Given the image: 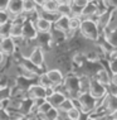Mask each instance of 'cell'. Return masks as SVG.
Returning <instances> with one entry per match:
<instances>
[{
	"mask_svg": "<svg viewBox=\"0 0 117 120\" xmlns=\"http://www.w3.org/2000/svg\"><path fill=\"white\" fill-rule=\"evenodd\" d=\"M79 30L84 37L91 41H97L99 37L98 24L96 23V20H92V19H83L81 22Z\"/></svg>",
	"mask_w": 117,
	"mask_h": 120,
	"instance_id": "obj_1",
	"label": "cell"
},
{
	"mask_svg": "<svg viewBox=\"0 0 117 120\" xmlns=\"http://www.w3.org/2000/svg\"><path fill=\"white\" fill-rule=\"evenodd\" d=\"M78 102H79L81 106V111L86 112V114H89V112L95 111L97 108V100L93 97L91 94L87 92H81L77 97Z\"/></svg>",
	"mask_w": 117,
	"mask_h": 120,
	"instance_id": "obj_2",
	"label": "cell"
},
{
	"mask_svg": "<svg viewBox=\"0 0 117 120\" xmlns=\"http://www.w3.org/2000/svg\"><path fill=\"white\" fill-rule=\"evenodd\" d=\"M62 85L64 86V90H66L67 94L71 96V99L78 97V95L81 94L79 77L74 76V75H71V76L66 77V79L63 80V83H62Z\"/></svg>",
	"mask_w": 117,
	"mask_h": 120,
	"instance_id": "obj_3",
	"label": "cell"
},
{
	"mask_svg": "<svg viewBox=\"0 0 117 120\" xmlns=\"http://www.w3.org/2000/svg\"><path fill=\"white\" fill-rule=\"evenodd\" d=\"M88 92L92 95L95 99H102L103 96H106L107 94V87L103 86L102 83H99L97 80H91L89 82V87H88Z\"/></svg>",
	"mask_w": 117,
	"mask_h": 120,
	"instance_id": "obj_4",
	"label": "cell"
},
{
	"mask_svg": "<svg viewBox=\"0 0 117 120\" xmlns=\"http://www.w3.org/2000/svg\"><path fill=\"white\" fill-rule=\"evenodd\" d=\"M21 29H23V39L25 41H32V39H35L38 37V32L34 27V23L30 20H25L24 24H21Z\"/></svg>",
	"mask_w": 117,
	"mask_h": 120,
	"instance_id": "obj_5",
	"label": "cell"
},
{
	"mask_svg": "<svg viewBox=\"0 0 117 120\" xmlns=\"http://www.w3.org/2000/svg\"><path fill=\"white\" fill-rule=\"evenodd\" d=\"M9 18H18L23 13V0H9L8 8H6Z\"/></svg>",
	"mask_w": 117,
	"mask_h": 120,
	"instance_id": "obj_6",
	"label": "cell"
},
{
	"mask_svg": "<svg viewBox=\"0 0 117 120\" xmlns=\"http://www.w3.org/2000/svg\"><path fill=\"white\" fill-rule=\"evenodd\" d=\"M45 75H47V77L49 79V81H50V83H52V86H53V87L60 86L62 83H63L64 77H63V73H62L60 70L50 68V70H48L47 72H45Z\"/></svg>",
	"mask_w": 117,
	"mask_h": 120,
	"instance_id": "obj_7",
	"label": "cell"
},
{
	"mask_svg": "<svg viewBox=\"0 0 117 120\" xmlns=\"http://www.w3.org/2000/svg\"><path fill=\"white\" fill-rule=\"evenodd\" d=\"M28 58H29V61H30L32 63L35 64V66L42 67V66L44 64V61H45L43 48H42V47H35L34 49L32 51L30 56H29Z\"/></svg>",
	"mask_w": 117,
	"mask_h": 120,
	"instance_id": "obj_8",
	"label": "cell"
},
{
	"mask_svg": "<svg viewBox=\"0 0 117 120\" xmlns=\"http://www.w3.org/2000/svg\"><path fill=\"white\" fill-rule=\"evenodd\" d=\"M15 47H17V44L11 37H5L0 39V52H3L4 54L14 53Z\"/></svg>",
	"mask_w": 117,
	"mask_h": 120,
	"instance_id": "obj_9",
	"label": "cell"
},
{
	"mask_svg": "<svg viewBox=\"0 0 117 120\" xmlns=\"http://www.w3.org/2000/svg\"><path fill=\"white\" fill-rule=\"evenodd\" d=\"M34 27H35V29H37L38 33L48 34L50 32V29H52V23L48 22V20H45V19H43V18L38 17L37 20H34Z\"/></svg>",
	"mask_w": 117,
	"mask_h": 120,
	"instance_id": "obj_10",
	"label": "cell"
},
{
	"mask_svg": "<svg viewBox=\"0 0 117 120\" xmlns=\"http://www.w3.org/2000/svg\"><path fill=\"white\" fill-rule=\"evenodd\" d=\"M28 94L30 99H47V95H45V89L43 86L38 85H32L28 89Z\"/></svg>",
	"mask_w": 117,
	"mask_h": 120,
	"instance_id": "obj_11",
	"label": "cell"
},
{
	"mask_svg": "<svg viewBox=\"0 0 117 120\" xmlns=\"http://www.w3.org/2000/svg\"><path fill=\"white\" fill-rule=\"evenodd\" d=\"M66 97H67L66 94H63L62 91H54L49 97H47V101L52 105V108L58 109L60 104L64 101V99H66Z\"/></svg>",
	"mask_w": 117,
	"mask_h": 120,
	"instance_id": "obj_12",
	"label": "cell"
},
{
	"mask_svg": "<svg viewBox=\"0 0 117 120\" xmlns=\"http://www.w3.org/2000/svg\"><path fill=\"white\" fill-rule=\"evenodd\" d=\"M95 80H97L99 83H102L106 87H108L110 83H111V76H110L108 72L105 68H101L97 71V73L95 75Z\"/></svg>",
	"mask_w": 117,
	"mask_h": 120,
	"instance_id": "obj_13",
	"label": "cell"
},
{
	"mask_svg": "<svg viewBox=\"0 0 117 120\" xmlns=\"http://www.w3.org/2000/svg\"><path fill=\"white\" fill-rule=\"evenodd\" d=\"M56 28H57V30L63 32V33L71 32V29H69V17L60 15V17L57 19V22H56Z\"/></svg>",
	"mask_w": 117,
	"mask_h": 120,
	"instance_id": "obj_14",
	"label": "cell"
},
{
	"mask_svg": "<svg viewBox=\"0 0 117 120\" xmlns=\"http://www.w3.org/2000/svg\"><path fill=\"white\" fill-rule=\"evenodd\" d=\"M33 108H34L33 99L27 97V99H23L20 101V104H19V112H20L21 115H28Z\"/></svg>",
	"mask_w": 117,
	"mask_h": 120,
	"instance_id": "obj_15",
	"label": "cell"
},
{
	"mask_svg": "<svg viewBox=\"0 0 117 120\" xmlns=\"http://www.w3.org/2000/svg\"><path fill=\"white\" fill-rule=\"evenodd\" d=\"M23 70L27 71L32 75V76H34V75H40V67L35 66L34 63H32L30 61H29V58H23Z\"/></svg>",
	"mask_w": 117,
	"mask_h": 120,
	"instance_id": "obj_16",
	"label": "cell"
},
{
	"mask_svg": "<svg viewBox=\"0 0 117 120\" xmlns=\"http://www.w3.org/2000/svg\"><path fill=\"white\" fill-rule=\"evenodd\" d=\"M105 108L106 110L111 114V112L117 110V95H108L105 100Z\"/></svg>",
	"mask_w": 117,
	"mask_h": 120,
	"instance_id": "obj_17",
	"label": "cell"
},
{
	"mask_svg": "<svg viewBox=\"0 0 117 120\" xmlns=\"http://www.w3.org/2000/svg\"><path fill=\"white\" fill-rule=\"evenodd\" d=\"M42 10L44 11H48V13H57V9H58V3L56 0H47V1H43L42 5L39 6Z\"/></svg>",
	"mask_w": 117,
	"mask_h": 120,
	"instance_id": "obj_18",
	"label": "cell"
},
{
	"mask_svg": "<svg viewBox=\"0 0 117 120\" xmlns=\"http://www.w3.org/2000/svg\"><path fill=\"white\" fill-rule=\"evenodd\" d=\"M38 4L35 3V0H23V11L30 14V13L37 11Z\"/></svg>",
	"mask_w": 117,
	"mask_h": 120,
	"instance_id": "obj_19",
	"label": "cell"
},
{
	"mask_svg": "<svg viewBox=\"0 0 117 120\" xmlns=\"http://www.w3.org/2000/svg\"><path fill=\"white\" fill-rule=\"evenodd\" d=\"M21 34H23L21 24L20 23H11V28H10L9 37H11L13 39H17V38H21Z\"/></svg>",
	"mask_w": 117,
	"mask_h": 120,
	"instance_id": "obj_20",
	"label": "cell"
},
{
	"mask_svg": "<svg viewBox=\"0 0 117 120\" xmlns=\"http://www.w3.org/2000/svg\"><path fill=\"white\" fill-rule=\"evenodd\" d=\"M106 42L112 48H117V29H115V30H110L108 33H107Z\"/></svg>",
	"mask_w": 117,
	"mask_h": 120,
	"instance_id": "obj_21",
	"label": "cell"
},
{
	"mask_svg": "<svg viewBox=\"0 0 117 120\" xmlns=\"http://www.w3.org/2000/svg\"><path fill=\"white\" fill-rule=\"evenodd\" d=\"M71 109H73V102H72V99H71V97H66L64 101L62 102L59 105V108H58L59 112H64V114H66L67 111H69Z\"/></svg>",
	"mask_w": 117,
	"mask_h": 120,
	"instance_id": "obj_22",
	"label": "cell"
},
{
	"mask_svg": "<svg viewBox=\"0 0 117 120\" xmlns=\"http://www.w3.org/2000/svg\"><path fill=\"white\" fill-rule=\"evenodd\" d=\"M10 28H11L10 22H6V23H4V24H0V39H1V38H5V37H9Z\"/></svg>",
	"mask_w": 117,
	"mask_h": 120,
	"instance_id": "obj_23",
	"label": "cell"
},
{
	"mask_svg": "<svg viewBox=\"0 0 117 120\" xmlns=\"http://www.w3.org/2000/svg\"><path fill=\"white\" fill-rule=\"evenodd\" d=\"M89 82L91 79L88 76H83L79 77V86H81V92H87L88 91V87H89Z\"/></svg>",
	"mask_w": 117,
	"mask_h": 120,
	"instance_id": "obj_24",
	"label": "cell"
},
{
	"mask_svg": "<svg viewBox=\"0 0 117 120\" xmlns=\"http://www.w3.org/2000/svg\"><path fill=\"white\" fill-rule=\"evenodd\" d=\"M81 22H82V19L79 17H76V15L69 17V29L71 30H77V29H79Z\"/></svg>",
	"mask_w": 117,
	"mask_h": 120,
	"instance_id": "obj_25",
	"label": "cell"
},
{
	"mask_svg": "<svg viewBox=\"0 0 117 120\" xmlns=\"http://www.w3.org/2000/svg\"><path fill=\"white\" fill-rule=\"evenodd\" d=\"M57 13H58L59 15L72 17V8H71V5H58Z\"/></svg>",
	"mask_w": 117,
	"mask_h": 120,
	"instance_id": "obj_26",
	"label": "cell"
},
{
	"mask_svg": "<svg viewBox=\"0 0 117 120\" xmlns=\"http://www.w3.org/2000/svg\"><path fill=\"white\" fill-rule=\"evenodd\" d=\"M58 116H59V110L56 109V108H52L50 110H48L44 114L45 120H57Z\"/></svg>",
	"mask_w": 117,
	"mask_h": 120,
	"instance_id": "obj_27",
	"label": "cell"
},
{
	"mask_svg": "<svg viewBox=\"0 0 117 120\" xmlns=\"http://www.w3.org/2000/svg\"><path fill=\"white\" fill-rule=\"evenodd\" d=\"M32 79H27V77H19L18 79V85L20 89H24V90H28L29 87L32 86Z\"/></svg>",
	"mask_w": 117,
	"mask_h": 120,
	"instance_id": "obj_28",
	"label": "cell"
},
{
	"mask_svg": "<svg viewBox=\"0 0 117 120\" xmlns=\"http://www.w3.org/2000/svg\"><path fill=\"white\" fill-rule=\"evenodd\" d=\"M66 116H67L68 120H78L81 116V110L73 108V109H71L69 111L66 112Z\"/></svg>",
	"mask_w": 117,
	"mask_h": 120,
	"instance_id": "obj_29",
	"label": "cell"
},
{
	"mask_svg": "<svg viewBox=\"0 0 117 120\" xmlns=\"http://www.w3.org/2000/svg\"><path fill=\"white\" fill-rule=\"evenodd\" d=\"M110 68L112 75L117 73V52H112L111 60H110Z\"/></svg>",
	"mask_w": 117,
	"mask_h": 120,
	"instance_id": "obj_30",
	"label": "cell"
},
{
	"mask_svg": "<svg viewBox=\"0 0 117 120\" xmlns=\"http://www.w3.org/2000/svg\"><path fill=\"white\" fill-rule=\"evenodd\" d=\"M39 85L43 86L44 89H47V87H53V86H52V83H50V81H49V79L47 77V75H45V73H40V75H39Z\"/></svg>",
	"mask_w": 117,
	"mask_h": 120,
	"instance_id": "obj_31",
	"label": "cell"
},
{
	"mask_svg": "<svg viewBox=\"0 0 117 120\" xmlns=\"http://www.w3.org/2000/svg\"><path fill=\"white\" fill-rule=\"evenodd\" d=\"M10 96H11V91L9 87H1L0 89V102L8 100Z\"/></svg>",
	"mask_w": 117,
	"mask_h": 120,
	"instance_id": "obj_32",
	"label": "cell"
},
{
	"mask_svg": "<svg viewBox=\"0 0 117 120\" xmlns=\"http://www.w3.org/2000/svg\"><path fill=\"white\" fill-rule=\"evenodd\" d=\"M50 109H52V105L47 101V100H45V102H44V104H42V105L38 108V111L40 112V114H43V115H44L45 112H47L48 110H50Z\"/></svg>",
	"mask_w": 117,
	"mask_h": 120,
	"instance_id": "obj_33",
	"label": "cell"
},
{
	"mask_svg": "<svg viewBox=\"0 0 117 120\" xmlns=\"http://www.w3.org/2000/svg\"><path fill=\"white\" fill-rule=\"evenodd\" d=\"M9 15L6 11H0V24H4L6 22H9Z\"/></svg>",
	"mask_w": 117,
	"mask_h": 120,
	"instance_id": "obj_34",
	"label": "cell"
},
{
	"mask_svg": "<svg viewBox=\"0 0 117 120\" xmlns=\"http://www.w3.org/2000/svg\"><path fill=\"white\" fill-rule=\"evenodd\" d=\"M0 120H10L8 111L4 110V109H0Z\"/></svg>",
	"mask_w": 117,
	"mask_h": 120,
	"instance_id": "obj_35",
	"label": "cell"
},
{
	"mask_svg": "<svg viewBox=\"0 0 117 120\" xmlns=\"http://www.w3.org/2000/svg\"><path fill=\"white\" fill-rule=\"evenodd\" d=\"M45 100L47 99H33V105H34V108H39V106L42 105V104H44L45 102Z\"/></svg>",
	"mask_w": 117,
	"mask_h": 120,
	"instance_id": "obj_36",
	"label": "cell"
},
{
	"mask_svg": "<svg viewBox=\"0 0 117 120\" xmlns=\"http://www.w3.org/2000/svg\"><path fill=\"white\" fill-rule=\"evenodd\" d=\"M9 0H0V11H6Z\"/></svg>",
	"mask_w": 117,
	"mask_h": 120,
	"instance_id": "obj_37",
	"label": "cell"
},
{
	"mask_svg": "<svg viewBox=\"0 0 117 120\" xmlns=\"http://www.w3.org/2000/svg\"><path fill=\"white\" fill-rule=\"evenodd\" d=\"M110 85L117 89V73H115V75L111 76V83H110Z\"/></svg>",
	"mask_w": 117,
	"mask_h": 120,
	"instance_id": "obj_38",
	"label": "cell"
},
{
	"mask_svg": "<svg viewBox=\"0 0 117 120\" xmlns=\"http://www.w3.org/2000/svg\"><path fill=\"white\" fill-rule=\"evenodd\" d=\"M58 3V5H71V1L72 0H56Z\"/></svg>",
	"mask_w": 117,
	"mask_h": 120,
	"instance_id": "obj_39",
	"label": "cell"
},
{
	"mask_svg": "<svg viewBox=\"0 0 117 120\" xmlns=\"http://www.w3.org/2000/svg\"><path fill=\"white\" fill-rule=\"evenodd\" d=\"M111 120H117V110L111 112Z\"/></svg>",
	"mask_w": 117,
	"mask_h": 120,
	"instance_id": "obj_40",
	"label": "cell"
},
{
	"mask_svg": "<svg viewBox=\"0 0 117 120\" xmlns=\"http://www.w3.org/2000/svg\"><path fill=\"white\" fill-rule=\"evenodd\" d=\"M4 58H5V54L3 53V52H0V63H1L3 61H4Z\"/></svg>",
	"mask_w": 117,
	"mask_h": 120,
	"instance_id": "obj_41",
	"label": "cell"
},
{
	"mask_svg": "<svg viewBox=\"0 0 117 120\" xmlns=\"http://www.w3.org/2000/svg\"><path fill=\"white\" fill-rule=\"evenodd\" d=\"M86 120H98V119H97V118H92V116H88Z\"/></svg>",
	"mask_w": 117,
	"mask_h": 120,
	"instance_id": "obj_42",
	"label": "cell"
},
{
	"mask_svg": "<svg viewBox=\"0 0 117 120\" xmlns=\"http://www.w3.org/2000/svg\"><path fill=\"white\" fill-rule=\"evenodd\" d=\"M1 87H4V83H3V82H0V89H1Z\"/></svg>",
	"mask_w": 117,
	"mask_h": 120,
	"instance_id": "obj_43",
	"label": "cell"
},
{
	"mask_svg": "<svg viewBox=\"0 0 117 120\" xmlns=\"http://www.w3.org/2000/svg\"><path fill=\"white\" fill-rule=\"evenodd\" d=\"M18 120H27L25 118H20V119H18Z\"/></svg>",
	"mask_w": 117,
	"mask_h": 120,
	"instance_id": "obj_44",
	"label": "cell"
},
{
	"mask_svg": "<svg viewBox=\"0 0 117 120\" xmlns=\"http://www.w3.org/2000/svg\"><path fill=\"white\" fill-rule=\"evenodd\" d=\"M87 1H93V0H87Z\"/></svg>",
	"mask_w": 117,
	"mask_h": 120,
	"instance_id": "obj_45",
	"label": "cell"
},
{
	"mask_svg": "<svg viewBox=\"0 0 117 120\" xmlns=\"http://www.w3.org/2000/svg\"><path fill=\"white\" fill-rule=\"evenodd\" d=\"M42 1H47V0H42Z\"/></svg>",
	"mask_w": 117,
	"mask_h": 120,
	"instance_id": "obj_46",
	"label": "cell"
}]
</instances>
